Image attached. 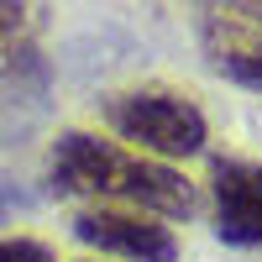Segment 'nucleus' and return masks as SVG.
<instances>
[{"label": "nucleus", "instance_id": "1", "mask_svg": "<svg viewBox=\"0 0 262 262\" xmlns=\"http://www.w3.org/2000/svg\"><path fill=\"white\" fill-rule=\"evenodd\" d=\"M48 189L58 200H126L137 210L152 215H179L194 210V189L179 168H168L158 158H137V152H121L116 142H100L95 131H63L53 142L48 158Z\"/></svg>", "mask_w": 262, "mask_h": 262}, {"label": "nucleus", "instance_id": "2", "mask_svg": "<svg viewBox=\"0 0 262 262\" xmlns=\"http://www.w3.org/2000/svg\"><path fill=\"white\" fill-rule=\"evenodd\" d=\"M105 121L116 126V137L137 142L142 152H158V158H194L210 137L200 105L179 90H158V84L111 95L105 100Z\"/></svg>", "mask_w": 262, "mask_h": 262}, {"label": "nucleus", "instance_id": "3", "mask_svg": "<svg viewBox=\"0 0 262 262\" xmlns=\"http://www.w3.org/2000/svg\"><path fill=\"white\" fill-rule=\"evenodd\" d=\"M74 242L95 247V252H111L126 262H179V236H173L158 215H142V210H84L74 215Z\"/></svg>", "mask_w": 262, "mask_h": 262}, {"label": "nucleus", "instance_id": "4", "mask_svg": "<svg viewBox=\"0 0 262 262\" xmlns=\"http://www.w3.org/2000/svg\"><path fill=\"white\" fill-rule=\"evenodd\" d=\"M215 189V236L226 247H262V163L221 158L210 173Z\"/></svg>", "mask_w": 262, "mask_h": 262}, {"label": "nucleus", "instance_id": "5", "mask_svg": "<svg viewBox=\"0 0 262 262\" xmlns=\"http://www.w3.org/2000/svg\"><path fill=\"white\" fill-rule=\"evenodd\" d=\"M48 105V69L37 63V53H21L0 69V147H11L16 137L42 121Z\"/></svg>", "mask_w": 262, "mask_h": 262}, {"label": "nucleus", "instance_id": "6", "mask_svg": "<svg viewBox=\"0 0 262 262\" xmlns=\"http://www.w3.org/2000/svg\"><path fill=\"white\" fill-rule=\"evenodd\" d=\"M215 69H221L226 79H236V84H247V90L262 95V32L221 42V48H215Z\"/></svg>", "mask_w": 262, "mask_h": 262}, {"label": "nucleus", "instance_id": "7", "mask_svg": "<svg viewBox=\"0 0 262 262\" xmlns=\"http://www.w3.org/2000/svg\"><path fill=\"white\" fill-rule=\"evenodd\" d=\"M0 262H53V252L32 236H11V242H0Z\"/></svg>", "mask_w": 262, "mask_h": 262}, {"label": "nucleus", "instance_id": "8", "mask_svg": "<svg viewBox=\"0 0 262 262\" xmlns=\"http://www.w3.org/2000/svg\"><path fill=\"white\" fill-rule=\"evenodd\" d=\"M27 205H32V194L21 189L16 179H6V173H0V221H11V215L27 210Z\"/></svg>", "mask_w": 262, "mask_h": 262}, {"label": "nucleus", "instance_id": "9", "mask_svg": "<svg viewBox=\"0 0 262 262\" xmlns=\"http://www.w3.org/2000/svg\"><path fill=\"white\" fill-rule=\"evenodd\" d=\"M21 27V0H0V42Z\"/></svg>", "mask_w": 262, "mask_h": 262}]
</instances>
